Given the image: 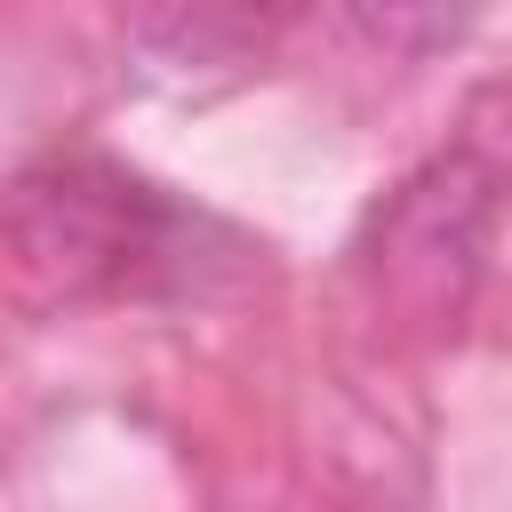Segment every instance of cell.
I'll use <instances>...</instances> for the list:
<instances>
[{"label":"cell","instance_id":"cell-2","mask_svg":"<svg viewBox=\"0 0 512 512\" xmlns=\"http://www.w3.org/2000/svg\"><path fill=\"white\" fill-rule=\"evenodd\" d=\"M344 24L384 56H448L480 32L488 0H336Z\"/></svg>","mask_w":512,"mask_h":512},{"label":"cell","instance_id":"cell-1","mask_svg":"<svg viewBox=\"0 0 512 512\" xmlns=\"http://www.w3.org/2000/svg\"><path fill=\"white\" fill-rule=\"evenodd\" d=\"M8 232L24 264L56 272L64 288H136L176 248V216L160 208V192L104 160H48L16 176Z\"/></svg>","mask_w":512,"mask_h":512}]
</instances>
